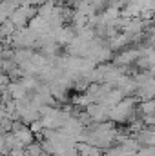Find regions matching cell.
<instances>
[{
  "label": "cell",
  "instance_id": "obj_2",
  "mask_svg": "<svg viewBox=\"0 0 155 156\" xmlns=\"http://www.w3.org/2000/svg\"><path fill=\"white\" fill-rule=\"evenodd\" d=\"M0 51H2V45H0Z\"/></svg>",
  "mask_w": 155,
  "mask_h": 156
},
{
  "label": "cell",
  "instance_id": "obj_1",
  "mask_svg": "<svg viewBox=\"0 0 155 156\" xmlns=\"http://www.w3.org/2000/svg\"><path fill=\"white\" fill-rule=\"evenodd\" d=\"M40 127H42V122H39V120H37V122L31 125V131H40Z\"/></svg>",
  "mask_w": 155,
  "mask_h": 156
}]
</instances>
